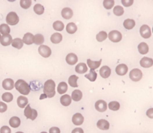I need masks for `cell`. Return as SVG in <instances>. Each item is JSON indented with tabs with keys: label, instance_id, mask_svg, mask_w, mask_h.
I'll return each instance as SVG.
<instances>
[{
	"label": "cell",
	"instance_id": "cell-1",
	"mask_svg": "<svg viewBox=\"0 0 153 133\" xmlns=\"http://www.w3.org/2000/svg\"><path fill=\"white\" fill-rule=\"evenodd\" d=\"M56 84L53 80H47L44 86V94L48 98H52L56 94Z\"/></svg>",
	"mask_w": 153,
	"mask_h": 133
},
{
	"label": "cell",
	"instance_id": "cell-2",
	"mask_svg": "<svg viewBox=\"0 0 153 133\" xmlns=\"http://www.w3.org/2000/svg\"><path fill=\"white\" fill-rule=\"evenodd\" d=\"M15 87L18 92L24 96L28 95L30 92V87L25 80L20 79L17 80V82L15 84Z\"/></svg>",
	"mask_w": 153,
	"mask_h": 133
},
{
	"label": "cell",
	"instance_id": "cell-3",
	"mask_svg": "<svg viewBox=\"0 0 153 133\" xmlns=\"http://www.w3.org/2000/svg\"><path fill=\"white\" fill-rule=\"evenodd\" d=\"M24 115L27 119H30L32 121H35L37 116H38V112L36 110L33 109L31 108L30 105H27L25 110H24Z\"/></svg>",
	"mask_w": 153,
	"mask_h": 133
},
{
	"label": "cell",
	"instance_id": "cell-4",
	"mask_svg": "<svg viewBox=\"0 0 153 133\" xmlns=\"http://www.w3.org/2000/svg\"><path fill=\"white\" fill-rule=\"evenodd\" d=\"M6 22H7L8 25H17L18 22H19V17H18L17 13L14 12V11L8 13L7 17H6Z\"/></svg>",
	"mask_w": 153,
	"mask_h": 133
},
{
	"label": "cell",
	"instance_id": "cell-5",
	"mask_svg": "<svg viewBox=\"0 0 153 133\" xmlns=\"http://www.w3.org/2000/svg\"><path fill=\"white\" fill-rule=\"evenodd\" d=\"M108 38L110 39L111 42H115V43H117V42H120L123 38V35L121 34V33L119 31H117V30H113V31L110 32L108 35Z\"/></svg>",
	"mask_w": 153,
	"mask_h": 133
},
{
	"label": "cell",
	"instance_id": "cell-6",
	"mask_svg": "<svg viewBox=\"0 0 153 133\" xmlns=\"http://www.w3.org/2000/svg\"><path fill=\"white\" fill-rule=\"evenodd\" d=\"M129 77L131 80H133V81H139L142 78L143 73L138 69H134L131 71L129 74Z\"/></svg>",
	"mask_w": 153,
	"mask_h": 133
},
{
	"label": "cell",
	"instance_id": "cell-7",
	"mask_svg": "<svg viewBox=\"0 0 153 133\" xmlns=\"http://www.w3.org/2000/svg\"><path fill=\"white\" fill-rule=\"evenodd\" d=\"M38 52L42 57L47 58L51 55V49L47 45H41L38 48Z\"/></svg>",
	"mask_w": 153,
	"mask_h": 133
},
{
	"label": "cell",
	"instance_id": "cell-8",
	"mask_svg": "<svg viewBox=\"0 0 153 133\" xmlns=\"http://www.w3.org/2000/svg\"><path fill=\"white\" fill-rule=\"evenodd\" d=\"M140 33H141V36L144 38H149L151 37V29L147 25H143L140 29Z\"/></svg>",
	"mask_w": 153,
	"mask_h": 133
},
{
	"label": "cell",
	"instance_id": "cell-9",
	"mask_svg": "<svg viewBox=\"0 0 153 133\" xmlns=\"http://www.w3.org/2000/svg\"><path fill=\"white\" fill-rule=\"evenodd\" d=\"M84 121V118H83V115L80 113H77L73 116L72 117V122L76 126H80L82 125Z\"/></svg>",
	"mask_w": 153,
	"mask_h": 133
},
{
	"label": "cell",
	"instance_id": "cell-10",
	"mask_svg": "<svg viewBox=\"0 0 153 133\" xmlns=\"http://www.w3.org/2000/svg\"><path fill=\"white\" fill-rule=\"evenodd\" d=\"M95 106H96V109L99 112H105L107 110V102L104 100L97 101Z\"/></svg>",
	"mask_w": 153,
	"mask_h": 133
},
{
	"label": "cell",
	"instance_id": "cell-11",
	"mask_svg": "<svg viewBox=\"0 0 153 133\" xmlns=\"http://www.w3.org/2000/svg\"><path fill=\"white\" fill-rule=\"evenodd\" d=\"M15 87V82L11 78H7L2 81V87L6 90H11Z\"/></svg>",
	"mask_w": 153,
	"mask_h": 133
},
{
	"label": "cell",
	"instance_id": "cell-12",
	"mask_svg": "<svg viewBox=\"0 0 153 133\" xmlns=\"http://www.w3.org/2000/svg\"><path fill=\"white\" fill-rule=\"evenodd\" d=\"M128 66L125 65V64H120V65L117 66V67L116 68V72L117 73V75H121V76L125 75L126 73L128 72Z\"/></svg>",
	"mask_w": 153,
	"mask_h": 133
},
{
	"label": "cell",
	"instance_id": "cell-13",
	"mask_svg": "<svg viewBox=\"0 0 153 133\" xmlns=\"http://www.w3.org/2000/svg\"><path fill=\"white\" fill-rule=\"evenodd\" d=\"M99 72H100V75H101V78L106 79L110 77V74H111V69H110V67L105 66L101 68V69H100Z\"/></svg>",
	"mask_w": 153,
	"mask_h": 133
},
{
	"label": "cell",
	"instance_id": "cell-14",
	"mask_svg": "<svg viewBox=\"0 0 153 133\" xmlns=\"http://www.w3.org/2000/svg\"><path fill=\"white\" fill-rule=\"evenodd\" d=\"M65 60H66L67 63L71 65V66H73V65H75L77 63V62L78 61V58L77 57V55H75L74 53H71L67 55Z\"/></svg>",
	"mask_w": 153,
	"mask_h": 133
},
{
	"label": "cell",
	"instance_id": "cell-15",
	"mask_svg": "<svg viewBox=\"0 0 153 133\" xmlns=\"http://www.w3.org/2000/svg\"><path fill=\"white\" fill-rule=\"evenodd\" d=\"M141 66L143 68H150L153 66V60L149 57H143L141 59Z\"/></svg>",
	"mask_w": 153,
	"mask_h": 133
},
{
	"label": "cell",
	"instance_id": "cell-16",
	"mask_svg": "<svg viewBox=\"0 0 153 133\" xmlns=\"http://www.w3.org/2000/svg\"><path fill=\"white\" fill-rule=\"evenodd\" d=\"M62 17L64 19L69 20L73 16V11L70 8H65L62 11Z\"/></svg>",
	"mask_w": 153,
	"mask_h": 133
},
{
	"label": "cell",
	"instance_id": "cell-17",
	"mask_svg": "<svg viewBox=\"0 0 153 133\" xmlns=\"http://www.w3.org/2000/svg\"><path fill=\"white\" fill-rule=\"evenodd\" d=\"M12 37L11 35H3L1 38V44L3 46H8L12 43Z\"/></svg>",
	"mask_w": 153,
	"mask_h": 133
},
{
	"label": "cell",
	"instance_id": "cell-18",
	"mask_svg": "<svg viewBox=\"0 0 153 133\" xmlns=\"http://www.w3.org/2000/svg\"><path fill=\"white\" fill-rule=\"evenodd\" d=\"M101 61H102L101 60L99 61H92L90 59H88V60H87V64H88V66L90 69L95 70L101 66Z\"/></svg>",
	"mask_w": 153,
	"mask_h": 133
},
{
	"label": "cell",
	"instance_id": "cell-19",
	"mask_svg": "<svg viewBox=\"0 0 153 133\" xmlns=\"http://www.w3.org/2000/svg\"><path fill=\"white\" fill-rule=\"evenodd\" d=\"M23 42L28 45L33 44L34 43V35L32 33H26L24 36V38H23Z\"/></svg>",
	"mask_w": 153,
	"mask_h": 133
},
{
	"label": "cell",
	"instance_id": "cell-20",
	"mask_svg": "<svg viewBox=\"0 0 153 133\" xmlns=\"http://www.w3.org/2000/svg\"><path fill=\"white\" fill-rule=\"evenodd\" d=\"M75 71H77V73H79V74H83V73H86L88 71V67L85 63L80 62V63L78 64L75 67Z\"/></svg>",
	"mask_w": 153,
	"mask_h": 133
},
{
	"label": "cell",
	"instance_id": "cell-21",
	"mask_svg": "<svg viewBox=\"0 0 153 133\" xmlns=\"http://www.w3.org/2000/svg\"><path fill=\"white\" fill-rule=\"evenodd\" d=\"M97 126L101 130H107L110 128V123L106 120H100L98 121Z\"/></svg>",
	"mask_w": 153,
	"mask_h": 133
},
{
	"label": "cell",
	"instance_id": "cell-22",
	"mask_svg": "<svg viewBox=\"0 0 153 133\" xmlns=\"http://www.w3.org/2000/svg\"><path fill=\"white\" fill-rule=\"evenodd\" d=\"M83 97V93L79 89H76L72 92L71 94V99H73L75 102H79L81 100V98Z\"/></svg>",
	"mask_w": 153,
	"mask_h": 133
},
{
	"label": "cell",
	"instance_id": "cell-23",
	"mask_svg": "<svg viewBox=\"0 0 153 133\" xmlns=\"http://www.w3.org/2000/svg\"><path fill=\"white\" fill-rule=\"evenodd\" d=\"M137 48H138V51L141 54H146L149 52V46L145 42H141L138 45Z\"/></svg>",
	"mask_w": 153,
	"mask_h": 133
},
{
	"label": "cell",
	"instance_id": "cell-24",
	"mask_svg": "<svg viewBox=\"0 0 153 133\" xmlns=\"http://www.w3.org/2000/svg\"><path fill=\"white\" fill-rule=\"evenodd\" d=\"M51 42L53 43V44H59L62 40V35L59 33H53L51 37Z\"/></svg>",
	"mask_w": 153,
	"mask_h": 133
},
{
	"label": "cell",
	"instance_id": "cell-25",
	"mask_svg": "<svg viewBox=\"0 0 153 133\" xmlns=\"http://www.w3.org/2000/svg\"><path fill=\"white\" fill-rule=\"evenodd\" d=\"M28 105V98L24 96H19L17 98V105L20 108H24Z\"/></svg>",
	"mask_w": 153,
	"mask_h": 133
},
{
	"label": "cell",
	"instance_id": "cell-26",
	"mask_svg": "<svg viewBox=\"0 0 153 133\" xmlns=\"http://www.w3.org/2000/svg\"><path fill=\"white\" fill-rule=\"evenodd\" d=\"M60 102L64 106H69L71 103V97L69 95H64L60 98Z\"/></svg>",
	"mask_w": 153,
	"mask_h": 133
},
{
	"label": "cell",
	"instance_id": "cell-27",
	"mask_svg": "<svg viewBox=\"0 0 153 133\" xmlns=\"http://www.w3.org/2000/svg\"><path fill=\"white\" fill-rule=\"evenodd\" d=\"M11 45H12L14 48H17V49H21V48H23V46H24V42H23V40H22L21 38H15V39L12 41Z\"/></svg>",
	"mask_w": 153,
	"mask_h": 133
},
{
	"label": "cell",
	"instance_id": "cell-28",
	"mask_svg": "<svg viewBox=\"0 0 153 133\" xmlns=\"http://www.w3.org/2000/svg\"><path fill=\"white\" fill-rule=\"evenodd\" d=\"M10 126L13 128H17L20 125V119L17 117H13L9 121Z\"/></svg>",
	"mask_w": 153,
	"mask_h": 133
},
{
	"label": "cell",
	"instance_id": "cell-29",
	"mask_svg": "<svg viewBox=\"0 0 153 133\" xmlns=\"http://www.w3.org/2000/svg\"><path fill=\"white\" fill-rule=\"evenodd\" d=\"M123 26L126 29H132L135 26V21L132 19H126L123 23Z\"/></svg>",
	"mask_w": 153,
	"mask_h": 133
},
{
	"label": "cell",
	"instance_id": "cell-30",
	"mask_svg": "<svg viewBox=\"0 0 153 133\" xmlns=\"http://www.w3.org/2000/svg\"><path fill=\"white\" fill-rule=\"evenodd\" d=\"M78 30V27L74 23H69L68 25L66 26V31L69 33V34H74Z\"/></svg>",
	"mask_w": 153,
	"mask_h": 133
},
{
	"label": "cell",
	"instance_id": "cell-31",
	"mask_svg": "<svg viewBox=\"0 0 153 133\" xmlns=\"http://www.w3.org/2000/svg\"><path fill=\"white\" fill-rule=\"evenodd\" d=\"M68 90V85L65 82H61L59 84L57 87V91L60 94H64Z\"/></svg>",
	"mask_w": 153,
	"mask_h": 133
},
{
	"label": "cell",
	"instance_id": "cell-32",
	"mask_svg": "<svg viewBox=\"0 0 153 133\" xmlns=\"http://www.w3.org/2000/svg\"><path fill=\"white\" fill-rule=\"evenodd\" d=\"M78 77L76 75H71L69 79V84L72 87H78Z\"/></svg>",
	"mask_w": 153,
	"mask_h": 133
},
{
	"label": "cell",
	"instance_id": "cell-33",
	"mask_svg": "<svg viewBox=\"0 0 153 133\" xmlns=\"http://www.w3.org/2000/svg\"><path fill=\"white\" fill-rule=\"evenodd\" d=\"M44 42V38L42 34H37L34 36V43L38 45H42Z\"/></svg>",
	"mask_w": 153,
	"mask_h": 133
},
{
	"label": "cell",
	"instance_id": "cell-34",
	"mask_svg": "<svg viewBox=\"0 0 153 133\" xmlns=\"http://www.w3.org/2000/svg\"><path fill=\"white\" fill-rule=\"evenodd\" d=\"M11 32L10 27L7 24H1L0 25V33H2V35H8Z\"/></svg>",
	"mask_w": 153,
	"mask_h": 133
},
{
	"label": "cell",
	"instance_id": "cell-35",
	"mask_svg": "<svg viewBox=\"0 0 153 133\" xmlns=\"http://www.w3.org/2000/svg\"><path fill=\"white\" fill-rule=\"evenodd\" d=\"M53 29L56 30V31H62L63 29H64V24L62 21H60V20H57V21H55L53 23Z\"/></svg>",
	"mask_w": 153,
	"mask_h": 133
},
{
	"label": "cell",
	"instance_id": "cell-36",
	"mask_svg": "<svg viewBox=\"0 0 153 133\" xmlns=\"http://www.w3.org/2000/svg\"><path fill=\"white\" fill-rule=\"evenodd\" d=\"M85 77H86L87 79H89V80L93 82V81H95V80H96V78H97V73L94 71V70H90L89 74L85 75Z\"/></svg>",
	"mask_w": 153,
	"mask_h": 133
},
{
	"label": "cell",
	"instance_id": "cell-37",
	"mask_svg": "<svg viewBox=\"0 0 153 133\" xmlns=\"http://www.w3.org/2000/svg\"><path fill=\"white\" fill-rule=\"evenodd\" d=\"M107 34L106 32L105 31H101L99 33H98L97 35H96V39H97L98 42H104V41L107 38Z\"/></svg>",
	"mask_w": 153,
	"mask_h": 133
},
{
	"label": "cell",
	"instance_id": "cell-38",
	"mask_svg": "<svg viewBox=\"0 0 153 133\" xmlns=\"http://www.w3.org/2000/svg\"><path fill=\"white\" fill-rule=\"evenodd\" d=\"M34 11L35 13H36L37 15H42L44 11V8L43 7V6H42L41 4H37L34 6Z\"/></svg>",
	"mask_w": 153,
	"mask_h": 133
},
{
	"label": "cell",
	"instance_id": "cell-39",
	"mask_svg": "<svg viewBox=\"0 0 153 133\" xmlns=\"http://www.w3.org/2000/svg\"><path fill=\"white\" fill-rule=\"evenodd\" d=\"M108 108L112 111H118L120 108V105L118 102H111L108 105Z\"/></svg>",
	"mask_w": 153,
	"mask_h": 133
},
{
	"label": "cell",
	"instance_id": "cell-40",
	"mask_svg": "<svg viewBox=\"0 0 153 133\" xmlns=\"http://www.w3.org/2000/svg\"><path fill=\"white\" fill-rule=\"evenodd\" d=\"M114 14L116 16H122L124 14V8L119 6H117L114 7Z\"/></svg>",
	"mask_w": 153,
	"mask_h": 133
},
{
	"label": "cell",
	"instance_id": "cell-41",
	"mask_svg": "<svg viewBox=\"0 0 153 133\" xmlns=\"http://www.w3.org/2000/svg\"><path fill=\"white\" fill-rule=\"evenodd\" d=\"M2 100L6 102H11L13 100V95L10 93H5L2 94Z\"/></svg>",
	"mask_w": 153,
	"mask_h": 133
},
{
	"label": "cell",
	"instance_id": "cell-42",
	"mask_svg": "<svg viewBox=\"0 0 153 133\" xmlns=\"http://www.w3.org/2000/svg\"><path fill=\"white\" fill-rule=\"evenodd\" d=\"M114 1H113V0H105V1H104V2H103V6H104V7L106 8V9H111L112 8L114 7Z\"/></svg>",
	"mask_w": 153,
	"mask_h": 133
},
{
	"label": "cell",
	"instance_id": "cell-43",
	"mask_svg": "<svg viewBox=\"0 0 153 133\" xmlns=\"http://www.w3.org/2000/svg\"><path fill=\"white\" fill-rule=\"evenodd\" d=\"M20 4V6H21L23 8L27 9V8H29L31 6V5H32V1H30V0H21Z\"/></svg>",
	"mask_w": 153,
	"mask_h": 133
},
{
	"label": "cell",
	"instance_id": "cell-44",
	"mask_svg": "<svg viewBox=\"0 0 153 133\" xmlns=\"http://www.w3.org/2000/svg\"><path fill=\"white\" fill-rule=\"evenodd\" d=\"M8 109V106L6 103L0 102V113H4L6 112Z\"/></svg>",
	"mask_w": 153,
	"mask_h": 133
},
{
	"label": "cell",
	"instance_id": "cell-45",
	"mask_svg": "<svg viewBox=\"0 0 153 133\" xmlns=\"http://www.w3.org/2000/svg\"><path fill=\"white\" fill-rule=\"evenodd\" d=\"M134 3L133 0H123L122 1V4L125 7H129Z\"/></svg>",
	"mask_w": 153,
	"mask_h": 133
},
{
	"label": "cell",
	"instance_id": "cell-46",
	"mask_svg": "<svg viewBox=\"0 0 153 133\" xmlns=\"http://www.w3.org/2000/svg\"><path fill=\"white\" fill-rule=\"evenodd\" d=\"M0 133H11V129L8 127L7 126H4L1 128L0 130Z\"/></svg>",
	"mask_w": 153,
	"mask_h": 133
},
{
	"label": "cell",
	"instance_id": "cell-47",
	"mask_svg": "<svg viewBox=\"0 0 153 133\" xmlns=\"http://www.w3.org/2000/svg\"><path fill=\"white\" fill-rule=\"evenodd\" d=\"M49 132L50 133H60V130L58 127H52L50 129Z\"/></svg>",
	"mask_w": 153,
	"mask_h": 133
},
{
	"label": "cell",
	"instance_id": "cell-48",
	"mask_svg": "<svg viewBox=\"0 0 153 133\" xmlns=\"http://www.w3.org/2000/svg\"><path fill=\"white\" fill-rule=\"evenodd\" d=\"M146 115H147L148 117L150 118L153 119V108H150L146 111Z\"/></svg>",
	"mask_w": 153,
	"mask_h": 133
},
{
	"label": "cell",
	"instance_id": "cell-49",
	"mask_svg": "<svg viewBox=\"0 0 153 133\" xmlns=\"http://www.w3.org/2000/svg\"><path fill=\"white\" fill-rule=\"evenodd\" d=\"M71 133H84V132H83V129H81V128H76V129L72 130Z\"/></svg>",
	"mask_w": 153,
	"mask_h": 133
},
{
	"label": "cell",
	"instance_id": "cell-50",
	"mask_svg": "<svg viewBox=\"0 0 153 133\" xmlns=\"http://www.w3.org/2000/svg\"><path fill=\"white\" fill-rule=\"evenodd\" d=\"M47 98V96L45 95V94H43V95H42L40 96V99H43V98Z\"/></svg>",
	"mask_w": 153,
	"mask_h": 133
},
{
	"label": "cell",
	"instance_id": "cell-51",
	"mask_svg": "<svg viewBox=\"0 0 153 133\" xmlns=\"http://www.w3.org/2000/svg\"><path fill=\"white\" fill-rule=\"evenodd\" d=\"M1 38H2V36H1V34H0V42H1Z\"/></svg>",
	"mask_w": 153,
	"mask_h": 133
},
{
	"label": "cell",
	"instance_id": "cell-52",
	"mask_svg": "<svg viewBox=\"0 0 153 133\" xmlns=\"http://www.w3.org/2000/svg\"><path fill=\"white\" fill-rule=\"evenodd\" d=\"M16 133H24V132H16Z\"/></svg>",
	"mask_w": 153,
	"mask_h": 133
},
{
	"label": "cell",
	"instance_id": "cell-53",
	"mask_svg": "<svg viewBox=\"0 0 153 133\" xmlns=\"http://www.w3.org/2000/svg\"><path fill=\"white\" fill-rule=\"evenodd\" d=\"M41 133H47V132H41Z\"/></svg>",
	"mask_w": 153,
	"mask_h": 133
},
{
	"label": "cell",
	"instance_id": "cell-54",
	"mask_svg": "<svg viewBox=\"0 0 153 133\" xmlns=\"http://www.w3.org/2000/svg\"><path fill=\"white\" fill-rule=\"evenodd\" d=\"M152 33H153V27H152Z\"/></svg>",
	"mask_w": 153,
	"mask_h": 133
}]
</instances>
